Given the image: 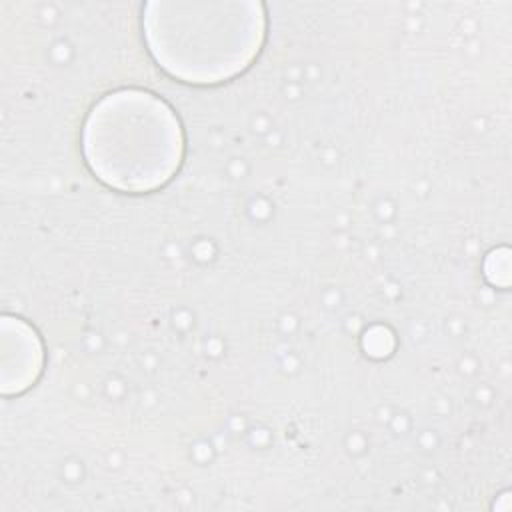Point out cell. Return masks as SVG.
Instances as JSON below:
<instances>
[{
    "label": "cell",
    "mask_w": 512,
    "mask_h": 512,
    "mask_svg": "<svg viewBox=\"0 0 512 512\" xmlns=\"http://www.w3.org/2000/svg\"><path fill=\"white\" fill-rule=\"evenodd\" d=\"M86 164L106 186L150 192L164 186L184 156L182 126L156 94L136 88L106 94L82 130Z\"/></svg>",
    "instance_id": "1"
},
{
    "label": "cell",
    "mask_w": 512,
    "mask_h": 512,
    "mask_svg": "<svg viewBox=\"0 0 512 512\" xmlns=\"http://www.w3.org/2000/svg\"><path fill=\"white\" fill-rule=\"evenodd\" d=\"M260 4H148L144 36L154 60L188 84H218L250 66L264 42Z\"/></svg>",
    "instance_id": "2"
},
{
    "label": "cell",
    "mask_w": 512,
    "mask_h": 512,
    "mask_svg": "<svg viewBox=\"0 0 512 512\" xmlns=\"http://www.w3.org/2000/svg\"><path fill=\"white\" fill-rule=\"evenodd\" d=\"M498 264L494 262L492 256H488L486 260V276L492 284H498V286H508V280H510V260H508V248H500V254H498Z\"/></svg>",
    "instance_id": "3"
}]
</instances>
